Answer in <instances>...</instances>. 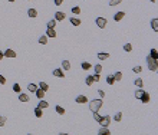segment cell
<instances>
[{
  "instance_id": "6da1fadb",
  "label": "cell",
  "mask_w": 158,
  "mask_h": 135,
  "mask_svg": "<svg viewBox=\"0 0 158 135\" xmlns=\"http://www.w3.org/2000/svg\"><path fill=\"white\" fill-rule=\"evenodd\" d=\"M102 105H103L102 99H93V101L89 102V109H91L92 112H99V109L102 108Z\"/></svg>"
},
{
  "instance_id": "7a4b0ae2",
  "label": "cell",
  "mask_w": 158,
  "mask_h": 135,
  "mask_svg": "<svg viewBox=\"0 0 158 135\" xmlns=\"http://www.w3.org/2000/svg\"><path fill=\"white\" fill-rule=\"evenodd\" d=\"M147 65H148V69L151 72H157L158 69V65H157V59H152L150 55L147 56Z\"/></svg>"
},
{
  "instance_id": "3957f363",
  "label": "cell",
  "mask_w": 158,
  "mask_h": 135,
  "mask_svg": "<svg viewBox=\"0 0 158 135\" xmlns=\"http://www.w3.org/2000/svg\"><path fill=\"white\" fill-rule=\"evenodd\" d=\"M96 26L99 27V29H105L107 27V25H108V20L105 17H102V16H99V17H96Z\"/></svg>"
},
{
  "instance_id": "277c9868",
  "label": "cell",
  "mask_w": 158,
  "mask_h": 135,
  "mask_svg": "<svg viewBox=\"0 0 158 135\" xmlns=\"http://www.w3.org/2000/svg\"><path fill=\"white\" fill-rule=\"evenodd\" d=\"M111 121H112V118H111L109 115H105V117H101V119H99V125H101V127H109Z\"/></svg>"
},
{
  "instance_id": "5b68a950",
  "label": "cell",
  "mask_w": 158,
  "mask_h": 135,
  "mask_svg": "<svg viewBox=\"0 0 158 135\" xmlns=\"http://www.w3.org/2000/svg\"><path fill=\"white\" fill-rule=\"evenodd\" d=\"M65 17H66V15H65L63 12H56L55 13V20L56 22H62V20H65Z\"/></svg>"
},
{
  "instance_id": "8992f818",
  "label": "cell",
  "mask_w": 158,
  "mask_h": 135,
  "mask_svg": "<svg viewBox=\"0 0 158 135\" xmlns=\"http://www.w3.org/2000/svg\"><path fill=\"white\" fill-rule=\"evenodd\" d=\"M75 102L76 103H86L88 102V98L85 95H78L76 98H75Z\"/></svg>"
},
{
  "instance_id": "52a82bcc",
  "label": "cell",
  "mask_w": 158,
  "mask_h": 135,
  "mask_svg": "<svg viewBox=\"0 0 158 135\" xmlns=\"http://www.w3.org/2000/svg\"><path fill=\"white\" fill-rule=\"evenodd\" d=\"M19 101H20V102H29L30 96H27V94H22V92H19Z\"/></svg>"
},
{
  "instance_id": "ba28073f",
  "label": "cell",
  "mask_w": 158,
  "mask_h": 135,
  "mask_svg": "<svg viewBox=\"0 0 158 135\" xmlns=\"http://www.w3.org/2000/svg\"><path fill=\"white\" fill-rule=\"evenodd\" d=\"M46 36L49 37V39H53V37H56V32L53 27H48V30H46Z\"/></svg>"
},
{
  "instance_id": "9c48e42d",
  "label": "cell",
  "mask_w": 158,
  "mask_h": 135,
  "mask_svg": "<svg viewBox=\"0 0 158 135\" xmlns=\"http://www.w3.org/2000/svg\"><path fill=\"white\" fill-rule=\"evenodd\" d=\"M150 94L148 92H142V95H141V98H140V101H142V103H148L150 102Z\"/></svg>"
},
{
  "instance_id": "30bf717a",
  "label": "cell",
  "mask_w": 158,
  "mask_h": 135,
  "mask_svg": "<svg viewBox=\"0 0 158 135\" xmlns=\"http://www.w3.org/2000/svg\"><path fill=\"white\" fill-rule=\"evenodd\" d=\"M3 55H4V58H16V52L12 50V49H7V50L3 52Z\"/></svg>"
},
{
  "instance_id": "8fae6325",
  "label": "cell",
  "mask_w": 158,
  "mask_h": 135,
  "mask_svg": "<svg viewBox=\"0 0 158 135\" xmlns=\"http://www.w3.org/2000/svg\"><path fill=\"white\" fill-rule=\"evenodd\" d=\"M124 17H125V12H117L114 16V20L115 22H119V20H122Z\"/></svg>"
},
{
  "instance_id": "7c38bea8",
  "label": "cell",
  "mask_w": 158,
  "mask_h": 135,
  "mask_svg": "<svg viewBox=\"0 0 158 135\" xmlns=\"http://www.w3.org/2000/svg\"><path fill=\"white\" fill-rule=\"evenodd\" d=\"M96 56H98L99 60H107V59H109V53H108V52H99Z\"/></svg>"
},
{
  "instance_id": "4fadbf2b",
  "label": "cell",
  "mask_w": 158,
  "mask_h": 135,
  "mask_svg": "<svg viewBox=\"0 0 158 135\" xmlns=\"http://www.w3.org/2000/svg\"><path fill=\"white\" fill-rule=\"evenodd\" d=\"M35 94H36V98L39 99V101H40V99H43V98H45V94H46V92L42 91L40 88H37L36 91H35Z\"/></svg>"
},
{
  "instance_id": "5bb4252c",
  "label": "cell",
  "mask_w": 158,
  "mask_h": 135,
  "mask_svg": "<svg viewBox=\"0 0 158 135\" xmlns=\"http://www.w3.org/2000/svg\"><path fill=\"white\" fill-rule=\"evenodd\" d=\"M151 27H152L154 32H158V19L157 17H154L152 20H151Z\"/></svg>"
},
{
  "instance_id": "9a60e30c",
  "label": "cell",
  "mask_w": 158,
  "mask_h": 135,
  "mask_svg": "<svg viewBox=\"0 0 158 135\" xmlns=\"http://www.w3.org/2000/svg\"><path fill=\"white\" fill-rule=\"evenodd\" d=\"M35 117H36V118H42V117H43V109L39 108V106H36V108H35Z\"/></svg>"
},
{
  "instance_id": "2e32d148",
  "label": "cell",
  "mask_w": 158,
  "mask_h": 135,
  "mask_svg": "<svg viewBox=\"0 0 158 135\" xmlns=\"http://www.w3.org/2000/svg\"><path fill=\"white\" fill-rule=\"evenodd\" d=\"M98 134L99 135H109L111 131L108 129V127H101V129L98 131Z\"/></svg>"
},
{
  "instance_id": "e0dca14e",
  "label": "cell",
  "mask_w": 158,
  "mask_h": 135,
  "mask_svg": "<svg viewBox=\"0 0 158 135\" xmlns=\"http://www.w3.org/2000/svg\"><path fill=\"white\" fill-rule=\"evenodd\" d=\"M27 16L32 17V19L37 17V10H36V9H29V10H27Z\"/></svg>"
},
{
  "instance_id": "ac0fdd59",
  "label": "cell",
  "mask_w": 158,
  "mask_h": 135,
  "mask_svg": "<svg viewBox=\"0 0 158 135\" xmlns=\"http://www.w3.org/2000/svg\"><path fill=\"white\" fill-rule=\"evenodd\" d=\"M53 75H55L56 78H65V73H63L62 69H55L53 70Z\"/></svg>"
},
{
  "instance_id": "d6986e66",
  "label": "cell",
  "mask_w": 158,
  "mask_h": 135,
  "mask_svg": "<svg viewBox=\"0 0 158 135\" xmlns=\"http://www.w3.org/2000/svg\"><path fill=\"white\" fill-rule=\"evenodd\" d=\"M70 23H72V25H73V26H79L82 22H81V19L73 17V16H72V17H70Z\"/></svg>"
},
{
  "instance_id": "ffe728a7",
  "label": "cell",
  "mask_w": 158,
  "mask_h": 135,
  "mask_svg": "<svg viewBox=\"0 0 158 135\" xmlns=\"http://www.w3.org/2000/svg\"><path fill=\"white\" fill-rule=\"evenodd\" d=\"M85 82H86V85H88V86H92V85L95 84V80H93V78H92V75H89V76H86V79H85Z\"/></svg>"
},
{
  "instance_id": "44dd1931",
  "label": "cell",
  "mask_w": 158,
  "mask_h": 135,
  "mask_svg": "<svg viewBox=\"0 0 158 135\" xmlns=\"http://www.w3.org/2000/svg\"><path fill=\"white\" fill-rule=\"evenodd\" d=\"M150 56L152 59H158V52H157V49H155V48H152L150 50Z\"/></svg>"
},
{
  "instance_id": "7402d4cb",
  "label": "cell",
  "mask_w": 158,
  "mask_h": 135,
  "mask_svg": "<svg viewBox=\"0 0 158 135\" xmlns=\"http://www.w3.org/2000/svg\"><path fill=\"white\" fill-rule=\"evenodd\" d=\"M39 88H40L42 91H45V92L49 91V85L46 84V82H40V84H39Z\"/></svg>"
},
{
  "instance_id": "603a6c76",
  "label": "cell",
  "mask_w": 158,
  "mask_h": 135,
  "mask_svg": "<svg viewBox=\"0 0 158 135\" xmlns=\"http://www.w3.org/2000/svg\"><path fill=\"white\" fill-rule=\"evenodd\" d=\"M62 68H63V70H69L70 69V62H69V60H63V62H62Z\"/></svg>"
},
{
  "instance_id": "cb8c5ba5",
  "label": "cell",
  "mask_w": 158,
  "mask_h": 135,
  "mask_svg": "<svg viewBox=\"0 0 158 135\" xmlns=\"http://www.w3.org/2000/svg\"><path fill=\"white\" fill-rule=\"evenodd\" d=\"M81 66H82V69H83V70H89V69L92 68V65H91L89 62H82Z\"/></svg>"
},
{
  "instance_id": "d4e9b609",
  "label": "cell",
  "mask_w": 158,
  "mask_h": 135,
  "mask_svg": "<svg viewBox=\"0 0 158 135\" xmlns=\"http://www.w3.org/2000/svg\"><path fill=\"white\" fill-rule=\"evenodd\" d=\"M48 39H49V37L46 36V35H43V36L39 37V43H40V45H46V43H48Z\"/></svg>"
},
{
  "instance_id": "484cf974",
  "label": "cell",
  "mask_w": 158,
  "mask_h": 135,
  "mask_svg": "<svg viewBox=\"0 0 158 135\" xmlns=\"http://www.w3.org/2000/svg\"><path fill=\"white\" fill-rule=\"evenodd\" d=\"M134 84H135L138 88H142V86H144V80L141 79V78H136V79L134 80Z\"/></svg>"
},
{
  "instance_id": "4316f807",
  "label": "cell",
  "mask_w": 158,
  "mask_h": 135,
  "mask_svg": "<svg viewBox=\"0 0 158 135\" xmlns=\"http://www.w3.org/2000/svg\"><path fill=\"white\" fill-rule=\"evenodd\" d=\"M107 84H108V85H114V84H115L114 75H108V76H107Z\"/></svg>"
},
{
  "instance_id": "83f0119b",
  "label": "cell",
  "mask_w": 158,
  "mask_h": 135,
  "mask_svg": "<svg viewBox=\"0 0 158 135\" xmlns=\"http://www.w3.org/2000/svg\"><path fill=\"white\" fill-rule=\"evenodd\" d=\"M37 106H39V108H42V109H45V108H48V106H49V103L46 102V101H42V99H40V102L37 103Z\"/></svg>"
},
{
  "instance_id": "f1b7e54d",
  "label": "cell",
  "mask_w": 158,
  "mask_h": 135,
  "mask_svg": "<svg viewBox=\"0 0 158 135\" xmlns=\"http://www.w3.org/2000/svg\"><path fill=\"white\" fill-rule=\"evenodd\" d=\"M27 89H29L30 92H33V94H35V91L37 89V85L36 84H29V85H27Z\"/></svg>"
},
{
  "instance_id": "f546056e",
  "label": "cell",
  "mask_w": 158,
  "mask_h": 135,
  "mask_svg": "<svg viewBox=\"0 0 158 135\" xmlns=\"http://www.w3.org/2000/svg\"><path fill=\"white\" fill-rule=\"evenodd\" d=\"M55 108H56V112H58L59 115H63V113H65V108H62L60 105H56Z\"/></svg>"
},
{
  "instance_id": "4dcf8cb0",
  "label": "cell",
  "mask_w": 158,
  "mask_h": 135,
  "mask_svg": "<svg viewBox=\"0 0 158 135\" xmlns=\"http://www.w3.org/2000/svg\"><path fill=\"white\" fill-rule=\"evenodd\" d=\"M114 79H115V82H117V80H121L122 79V72H115L114 73Z\"/></svg>"
},
{
  "instance_id": "1f68e13d",
  "label": "cell",
  "mask_w": 158,
  "mask_h": 135,
  "mask_svg": "<svg viewBox=\"0 0 158 135\" xmlns=\"http://www.w3.org/2000/svg\"><path fill=\"white\" fill-rule=\"evenodd\" d=\"M72 13H73V15H81V7H79V6H73V7H72Z\"/></svg>"
},
{
  "instance_id": "d6a6232c",
  "label": "cell",
  "mask_w": 158,
  "mask_h": 135,
  "mask_svg": "<svg viewBox=\"0 0 158 135\" xmlns=\"http://www.w3.org/2000/svg\"><path fill=\"white\" fill-rule=\"evenodd\" d=\"M122 119V112H117L114 117V121H117V122H119V121Z\"/></svg>"
},
{
  "instance_id": "836d02e7",
  "label": "cell",
  "mask_w": 158,
  "mask_h": 135,
  "mask_svg": "<svg viewBox=\"0 0 158 135\" xmlns=\"http://www.w3.org/2000/svg\"><path fill=\"white\" fill-rule=\"evenodd\" d=\"M124 50L125 52H131V50H132V45H131V43H125L124 45Z\"/></svg>"
},
{
  "instance_id": "e575fe53",
  "label": "cell",
  "mask_w": 158,
  "mask_h": 135,
  "mask_svg": "<svg viewBox=\"0 0 158 135\" xmlns=\"http://www.w3.org/2000/svg\"><path fill=\"white\" fill-rule=\"evenodd\" d=\"M134 73H141L142 72V66H134Z\"/></svg>"
},
{
  "instance_id": "d590c367",
  "label": "cell",
  "mask_w": 158,
  "mask_h": 135,
  "mask_svg": "<svg viewBox=\"0 0 158 135\" xmlns=\"http://www.w3.org/2000/svg\"><path fill=\"white\" fill-rule=\"evenodd\" d=\"M13 91H15L16 94H19V92L22 91V89H20V85H19V84H15V85H13Z\"/></svg>"
},
{
  "instance_id": "8d00e7d4",
  "label": "cell",
  "mask_w": 158,
  "mask_h": 135,
  "mask_svg": "<svg viewBox=\"0 0 158 135\" xmlns=\"http://www.w3.org/2000/svg\"><path fill=\"white\" fill-rule=\"evenodd\" d=\"M122 3V0H111L109 2V6H117V4Z\"/></svg>"
},
{
  "instance_id": "74e56055",
  "label": "cell",
  "mask_w": 158,
  "mask_h": 135,
  "mask_svg": "<svg viewBox=\"0 0 158 135\" xmlns=\"http://www.w3.org/2000/svg\"><path fill=\"white\" fill-rule=\"evenodd\" d=\"M6 121H7V118H6V117H2V115H0V127H4Z\"/></svg>"
},
{
  "instance_id": "f35d334b",
  "label": "cell",
  "mask_w": 158,
  "mask_h": 135,
  "mask_svg": "<svg viewBox=\"0 0 158 135\" xmlns=\"http://www.w3.org/2000/svg\"><path fill=\"white\" fill-rule=\"evenodd\" d=\"M101 72H102V65L98 63V65H95V73H101Z\"/></svg>"
},
{
  "instance_id": "ab89813d",
  "label": "cell",
  "mask_w": 158,
  "mask_h": 135,
  "mask_svg": "<svg viewBox=\"0 0 158 135\" xmlns=\"http://www.w3.org/2000/svg\"><path fill=\"white\" fill-rule=\"evenodd\" d=\"M55 26H56V20H55V19L48 22V27H55Z\"/></svg>"
},
{
  "instance_id": "60d3db41",
  "label": "cell",
  "mask_w": 158,
  "mask_h": 135,
  "mask_svg": "<svg viewBox=\"0 0 158 135\" xmlns=\"http://www.w3.org/2000/svg\"><path fill=\"white\" fill-rule=\"evenodd\" d=\"M92 78H93V80H95V82H99V80H101V75H99V73L92 75Z\"/></svg>"
},
{
  "instance_id": "b9f144b4",
  "label": "cell",
  "mask_w": 158,
  "mask_h": 135,
  "mask_svg": "<svg viewBox=\"0 0 158 135\" xmlns=\"http://www.w3.org/2000/svg\"><path fill=\"white\" fill-rule=\"evenodd\" d=\"M93 119L96 121V122H99V119H101V115L98 112H93Z\"/></svg>"
},
{
  "instance_id": "7bdbcfd3",
  "label": "cell",
  "mask_w": 158,
  "mask_h": 135,
  "mask_svg": "<svg viewBox=\"0 0 158 135\" xmlns=\"http://www.w3.org/2000/svg\"><path fill=\"white\" fill-rule=\"evenodd\" d=\"M142 92H144V91H141V89H138V91L135 92V98H136V99H140V98H141V95H142Z\"/></svg>"
},
{
  "instance_id": "ee69618b",
  "label": "cell",
  "mask_w": 158,
  "mask_h": 135,
  "mask_svg": "<svg viewBox=\"0 0 158 135\" xmlns=\"http://www.w3.org/2000/svg\"><path fill=\"white\" fill-rule=\"evenodd\" d=\"M65 0H53V3H55V6H60V4L63 3Z\"/></svg>"
},
{
  "instance_id": "f6af8a7d",
  "label": "cell",
  "mask_w": 158,
  "mask_h": 135,
  "mask_svg": "<svg viewBox=\"0 0 158 135\" xmlns=\"http://www.w3.org/2000/svg\"><path fill=\"white\" fill-rule=\"evenodd\" d=\"M0 84H2V85L6 84V78H4L3 75H0Z\"/></svg>"
},
{
  "instance_id": "bcb514c9",
  "label": "cell",
  "mask_w": 158,
  "mask_h": 135,
  "mask_svg": "<svg viewBox=\"0 0 158 135\" xmlns=\"http://www.w3.org/2000/svg\"><path fill=\"white\" fill-rule=\"evenodd\" d=\"M98 95H99L101 98H103V96H105V92H103L102 89H99V91H98Z\"/></svg>"
},
{
  "instance_id": "7dc6e473",
  "label": "cell",
  "mask_w": 158,
  "mask_h": 135,
  "mask_svg": "<svg viewBox=\"0 0 158 135\" xmlns=\"http://www.w3.org/2000/svg\"><path fill=\"white\" fill-rule=\"evenodd\" d=\"M3 58H4V55H3V52L0 50V60H2V59H3Z\"/></svg>"
},
{
  "instance_id": "c3c4849f",
  "label": "cell",
  "mask_w": 158,
  "mask_h": 135,
  "mask_svg": "<svg viewBox=\"0 0 158 135\" xmlns=\"http://www.w3.org/2000/svg\"><path fill=\"white\" fill-rule=\"evenodd\" d=\"M150 2H152V3H155V2H157V0H150Z\"/></svg>"
},
{
  "instance_id": "681fc988",
  "label": "cell",
  "mask_w": 158,
  "mask_h": 135,
  "mask_svg": "<svg viewBox=\"0 0 158 135\" xmlns=\"http://www.w3.org/2000/svg\"><path fill=\"white\" fill-rule=\"evenodd\" d=\"M9 2H10V3H13V2H16V0H9Z\"/></svg>"
}]
</instances>
